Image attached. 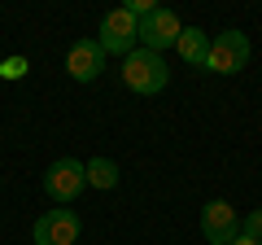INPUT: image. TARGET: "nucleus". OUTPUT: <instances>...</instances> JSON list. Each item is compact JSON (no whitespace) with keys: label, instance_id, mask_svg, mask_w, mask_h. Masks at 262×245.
<instances>
[{"label":"nucleus","instance_id":"nucleus-1","mask_svg":"<svg viewBox=\"0 0 262 245\" xmlns=\"http://www.w3.org/2000/svg\"><path fill=\"white\" fill-rule=\"evenodd\" d=\"M122 84H127L131 92H140V96L162 92V88L170 84V70H166V62H162V53H149V48L127 53L122 57Z\"/></svg>","mask_w":262,"mask_h":245},{"label":"nucleus","instance_id":"nucleus-2","mask_svg":"<svg viewBox=\"0 0 262 245\" xmlns=\"http://www.w3.org/2000/svg\"><path fill=\"white\" fill-rule=\"evenodd\" d=\"M249 66V35L245 31H219L210 39V57H206V70L210 75H236V70Z\"/></svg>","mask_w":262,"mask_h":245},{"label":"nucleus","instance_id":"nucleus-3","mask_svg":"<svg viewBox=\"0 0 262 245\" xmlns=\"http://www.w3.org/2000/svg\"><path fill=\"white\" fill-rule=\"evenodd\" d=\"M136 39H140V22L127 13V5H118V9H110L101 18V31H96V44L105 48V57L110 53H136Z\"/></svg>","mask_w":262,"mask_h":245},{"label":"nucleus","instance_id":"nucleus-4","mask_svg":"<svg viewBox=\"0 0 262 245\" xmlns=\"http://www.w3.org/2000/svg\"><path fill=\"white\" fill-rule=\"evenodd\" d=\"M83 184H88V167L79 158H57L53 167L44 171V193L57 201V206L75 201L79 193H83Z\"/></svg>","mask_w":262,"mask_h":245},{"label":"nucleus","instance_id":"nucleus-5","mask_svg":"<svg viewBox=\"0 0 262 245\" xmlns=\"http://www.w3.org/2000/svg\"><path fill=\"white\" fill-rule=\"evenodd\" d=\"M179 31H184V22H179L170 9L158 5L149 18H140V44L149 48V53H162V48H175L179 44Z\"/></svg>","mask_w":262,"mask_h":245},{"label":"nucleus","instance_id":"nucleus-6","mask_svg":"<svg viewBox=\"0 0 262 245\" xmlns=\"http://www.w3.org/2000/svg\"><path fill=\"white\" fill-rule=\"evenodd\" d=\"M201 236L210 245H232L241 236V219H236V206L232 201H210L201 210Z\"/></svg>","mask_w":262,"mask_h":245},{"label":"nucleus","instance_id":"nucleus-7","mask_svg":"<svg viewBox=\"0 0 262 245\" xmlns=\"http://www.w3.org/2000/svg\"><path fill=\"white\" fill-rule=\"evenodd\" d=\"M35 245H75L79 241V215L75 210H48L35 219Z\"/></svg>","mask_w":262,"mask_h":245},{"label":"nucleus","instance_id":"nucleus-8","mask_svg":"<svg viewBox=\"0 0 262 245\" xmlns=\"http://www.w3.org/2000/svg\"><path fill=\"white\" fill-rule=\"evenodd\" d=\"M66 70H70L75 84H96L101 70H105V48L96 44V39H79V44L66 53Z\"/></svg>","mask_w":262,"mask_h":245},{"label":"nucleus","instance_id":"nucleus-9","mask_svg":"<svg viewBox=\"0 0 262 245\" xmlns=\"http://www.w3.org/2000/svg\"><path fill=\"white\" fill-rule=\"evenodd\" d=\"M175 48H179V57H184L188 66H206V57H210V39H206L201 27H184Z\"/></svg>","mask_w":262,"mask_h":245},{"label":"nucleus","instance_id":"nucleus-10","mask_svg":"<svg viewBox=\"0 0 262 245\" xmlns=\"http://www.w3.org/2000/svg\"><path fill=\"white\" fill-rule=\"evenodd\" d=\"M83 167H88V184L92 189H118V162L114 158H92Z\"/></svg>","mask_w":262,"mask_h":245},{"label":"nucleus","instance_id":"nucleus-11","mask_svg":"<svg viewBox=\"0 0 262 245\" xmlns=\"http://www.w3.org/2000/svg\"><path fill=\"white\" fill-rule=\"evenodd\" d=\"M241 236H249V241H262V210H249V215L241 219Z\"/></svg>","mask_w":262,"mask_h":245},{"label":"nucleus","instance_id":"nucleus-12","mask_svg":"<svg viewBox=\"0 0 262 245\" xmlns=\"http://www.w3.org/2000/svg\"><path fill=\"white\" fill-rule=\"evenodd\" d=\"M27 57H5V66H0V75H5V79H22V75H27Z\"/></svg>","mask_w":262,"mask_h":245},{"label":"nucleus","instance_id":"nucleus-13","mask_svg":"<svg viewBox=\"0 0 262 245\" xmlns=\"http://www.w3.org/2000/svg\"><path fill=\"white\" fill-rule=\"evenodd\" d=\"M232 245H262V241H249V236H236Z\"/></svg>","mask_w":262,"mask_h":245}]
</instances>
